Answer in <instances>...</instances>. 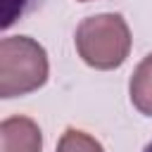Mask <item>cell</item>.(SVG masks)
I'll list each match as a JSON object with an SVG mask.
<instances>
[{"label": "cell", "instance_id": "obj_6", "mask_svg": "<svg viewBox=\"0 0 152 152\" xmlns=\"http://www.w3.org/2000/svg\"><path fill=\"white\" fill-rule=\"evenodd\" d=\"M33 0H5L2 2V28H10L28 7Z\"/></svg>", "mask_w": 152, "mask_h": 152}, {"label": "cell", "instance_id": "obj_1", "mask_svg": "<svg viewBox=\"0 0 152 152\" xmlns=\"http://www.w3.org/2000/svg\"><path fill=\"white\" fill-rule=\"evenodd\" d=\"M48 78L45 50L26 36H10L0 43V95L17 97L38 90Z\"/></svg>", "mask_w": 152, "mask_h": 152}, {"label": "cell", "instance_id": "obj_7", "mask_svg": "<svg viewBox=\"0 0 152 152\" xmlns=\"http://www.w3.org/2000/svg\"><path fill=\"white\" fill-rule=\"evenodd\" d=\"M145 152H152V142H150V145H147V147H145Z\"/></svg>", "mask_w": 152, "mask_h": 152}, {"label": "cell", "instance_id": "obj_3", "mask_svg": "<svg viewBox=\"0 0 152 152\" xmlns=\"http://www.w3.org/2000/svg\"><path fill=\"white\" fill-rule=\"evenodd\" d=\"M2 152H40V128L26 116L5 119L0 126Z\"/></svg>", "mask_w": 152, "mask_h": 152}, {"label": "cell", "instance_id": "obj_4", "mask_svg": "<svg viewBox=\"0 0 152 152\" xmlns=\"http://www.w3.org/2000/svg\"><path fill=\"white\" fill-rule=\"evenodd\" d=\"M131 100L133 104L142 112L152 116V55H147L138 69L133 71L131 78Z\"/></svg>", "mask_w": 152, "mask_h": 152}, {"label": "cell", "instance_id": "obj_5", "mask_svg": "<svg viewBox=\"0 0 152 152\" xmlns=\"http://www.w3.org/2000/svg\"><path fill=\"white\" fill-rule=\"evenodd\" d=\"M57 152H102V145L83 131L66 128L57 145Z\"/></svg>", "mask_w": 152, "mask_h": 152}, {"label": "cell", "instance_id": "obj_2", "mask_svg": "<svg viewBox=\"0 0 152 152\" xmlns=\"http://www.w3.org/2000/svg\"><path fill=\"white\" fill-rule=\"evenodd\" d=\"M76 50L86 64L95 69L119 66L131 50V33L119 14H97L76 28Z\"/></svg>", "mask_w": 152, "mask_h": 152}]
</instances>
